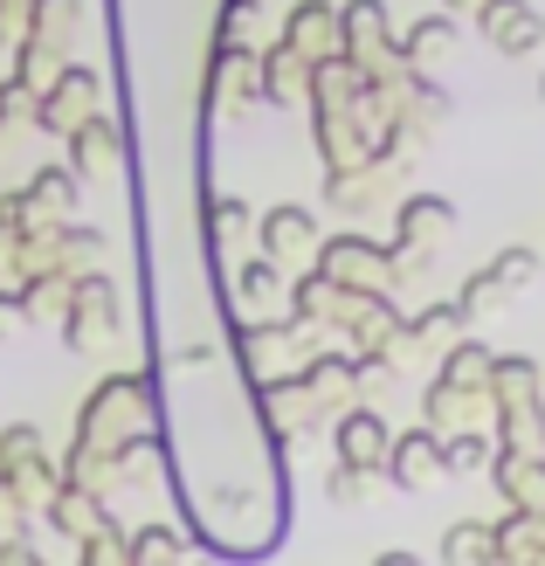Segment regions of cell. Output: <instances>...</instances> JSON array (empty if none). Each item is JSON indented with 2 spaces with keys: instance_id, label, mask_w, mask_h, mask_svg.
I'll list each match as a JSON object with an SVG mask.
<instances>
[{
  "instance_id": "obj_10",
  "label": "cell",
  "mask_w": 545,
  "mask_h": 566,
  "mask_svg": "<svg viewBox=\"0 0 545 566\" xmlns=\"http://www.w3.org/2000/svg\"><path fill=\"white\" fill-rule=\"evenodd\" d=\"M311 235H318V221L304 208H270L263 214V256H297V249H311Z\"/></svg>"
},
{
  "instance_id": "obj_6",
  "label": "cell",
  "mask_w": 545,
  "mask_h": 566,
  "mask_svg": "<svg viewBox=\"0 0 545 566\" xmlns=\"http://www.w3.org/2000/svg\"><path fill=\"white\" fill-rule=\"evenodd\" d=\"M380 470L394 476L400 491H421L428 476L442 470V436H436V429H415V436H400V442L387 449V463H380Z\"/></svg>"
},
{
  "instance_id": "obj_5",
  "label": "cell",
  "mask_w": 545,
  "mask_h": 566,
  "mask_svg": "<svg viewBox=\"0 0 545 566\" xmlns=\"http://www.w3.org/2000/svg\"><path fill=\"white\" fill-rule=\"evenodd\" d=\"M83 111H97V70H63L42 91V125L70 132V125H83Z\"/></svg>"
},
{
  "instance_id": "obj_7",
  "label": "cell",
  "mask_w": 545,
  "mask_h": 566,
  "mask_svg": "<svg viewBox=\"0 0 545 566\" xmlns=\"http://www.w3.org/2000/svg\"><path fill=\"white\" fill-rule=\"evenodd\" d=\"M387 449H394V436H387V421L373 415V408H353L346 421H338V457H346V463L380 470V463H387Z\"/></svg>"
},
{
  "instance_id": "obj_15",
  "label": "cell",
  "mask_w": 545,
  "mask_h": 566,
  "mask_svg": "<svg viewBox=\"0 0 545 566\" xmlns=\"http://www.w3.org/2000/svg\"><path fill=\"white\" fill-rule=\"evenodd\" d=\"M442 380H449L455 394H463V387H483V380H491V353H483V346H449Z\"/></svg>"
},
{
  "instance_id": "obj_19",
  "label": "cell",
  "mask_w": 545,
  "mask_h": 566,
  "mask_svg": "<svg viewBox=\"0 0 545 566\" xmlns=\"http://www.w3.org/2000/svg\"><path fill=\"white\" fill-rule=\"evenodd\" d=\"M242 291H249V297H270V291H276V256L242 263Z\"/></svg>"
},
{
  "instance_id": "obj_23",
  "label": "cell",
  "mask_w": 545,
  "mask_h": 566,
  "mask_svg": "<svg viewBox=\"0 0 545 566\" xmlns=\"http://www.w3.org/2000/svg\"><path fill=\"white\" fill-rule=\"evenodd\" d=\"M538 97H545V83H538Z\"/></svg>"
},
{
  "instance_id": "obj_21",
  "label": "cell",
  "mask_w": 545,
  "mask_h": 566,
  "mask_svg": "<svg viewBox=\"0 0 545 566\" xmlns=\"http://www.w3.org/2000/svg\"><path fill=\"white\" fill-rule=\"evenodd\" d=\"M21 325V297H0V338H8Z\"/></svg>"
},
{
  "instance_id": "obj_17",
  "label": "cell",
  "mask_w": 545,
  "mask_h": 566,
  "mask_svg": "<svg viewBox=\"0 0 545 566\" xmlns=\"http://www.w3.org/2000/svg\"><path fill=\"white\" fill-rule=\"evenodd\" d=\"M449 559H476V553H497V532H483V525H455L449 539H442Z\"/></svg>"
},
{
  "instance_id": "obj_20",
  "label": "cell",
  "mask_w": 545,
  "mask_h": 566,
  "mask_svg": "<svg viewBox=\"0 0 545 566\" xmlns=\"http://www.w3.org/2000/svg\"><path fill=\"white\" fill-rule=\"evenodd\" d=\"M491 270H497L504 283H525V276H532V256H525V249H504V256H497Z\"/></svg>"
},
{
  "instance_id": "obj_14",
  "label": "cell",
  "mask_w": 545,
  "mask_h": 566,
  "mask_svg": "<svg viewBox=\"0 0 545 566\" xmlns=\"http://www.w3.org/2000/svg\"><path fill=\"white\" fill-rule=\"evenodd\" d=\"M76 201V174H63V166H49V174H35V187L21 193V208H70Z\"/></svg>"
},
{
  "instance_id": "obj_2",
  "label": "cell",
  "mask_w": 545,
  "mask_h": 566,
  "mask_svg": "<svg viewBox=\"0 0 545 566\" xmlns=\"http://www.w3.org/2000/svg\"><path fill=\"white\" fill-rule=\"evenodd\" d=\"M483 35H491L504 55H525V49H538L545 42V21L532 14V0H483Z\"/></svg>"
},
{
  "instance_id": "obj_12",
  "label": "cell",
  "mask_w": 545,
  "mask_h": 566,
  "mask_svg": "<svg viewBox=\"0 0 545 566\" xmlns=\"http://www.w3.org/2000/svg\"><path fill=\"white\" fill-rule=\"evenodd\" d=\"M449 42H455V21H442V14H428V21H415L408 35H400V63H436V55H449Z\"/></svg>"
},
{
  "instance_id": "obj_11",
  "label": "cell",
  "mask_w": 545,
  "mask_h": 566,
  "mask_svg": "<svg viewBox=\"0 0 545 566\" xmlns=\"http://www.w3.org/2000/svg\"><path fill=\"white\" fill-rule=\"evenodd\" d=\"M0 470H8L14 484H35V476L49 484V463H42V436L28 429V421H21V429H8V436H0Z\"/></svg>"
},
{
  "instance_id": "obj_22",
  "label": "cell",
  "mask_w": 545,
  "mask_h": 566,
  "mask_svg": "<svg viewBox=\"0 0 545 566\" xmlns=\"http://www.w3.org/2000/svg\"><path fill=\"white\" fill-rule=\"evenodd\" d=\"M449 8H483V0H449Z\"/></svg>"
},
{
  "instance_id": "obj_1",
  "label": "cell",
  "mask_w": 545,
  "mask_h": 566,
  "mask_svg": "<svg viewBox=\"0 0 545 566\" xmlns=\"http://www.w3.org/2000/svg\"><path fill=\"white\" fill-rule=\"evenodd\" d=\"M76 28H83V0H35V35H28V49H21L28 83L55 76V63H63V49H70Z\"/></svg>"
},
{
  "instance_id": "obj_13",
  "label": "cell",
  "mask_w": 545,
  "mask_h": 566,
  "mask_svg": "<svg viewBox=\"0 0 545 566\" xmlns=\"http://www.w3.org/2000/svg\"><path fill=\"white\" fill-rule=\"evenodd\" d=\"M491 457H497V442H491V436H455V442H442V470H455V476L491 470Z\"/></svg>"
},
{
  "instance_id": "obj_9",
  "label": "cell",
  "mask_w": 545,
  "mask_h": 566,
  "mask_svg": "<svg viewBox=\"0 0 545 566\" xmlns=\"http://www.w3.org/2000/svg\"><path fill=\"white\" fill-rule=\"evenodd\" d=\"M449 229H455V208L436 201V193H415V201L400 208V256H415L421 242H436V235H449Z\"/></svg>"
},
{
  "instance_id": "obj_18",
  "label": "cell",
  "mask_w": 545,
  "mask_h": 566,
  "mask_svg": "<svg viewBox=\"0 0 545 566\" xmlns=\"http://www.w3.org/2000/svg\"><path fill=\"white\" fill-rule=\"evenodd\" d=\"M174 553H180L174 532H138V539L125 546V559H174Z\"/></svg>"
},
{
  "instance_id": "obj_16",
  "label": "cell",
  "mask_w": 545,
  "mask_h": 566,
  "mask_svg": "<svg viewBox=\"0 0 545 566\" xmlns=\"http://www.w3.org/2000/svg\"><path fill=\"white\" fill-rule=\"evenodd\" d=\"M532 380L538 374H532L525 359H491V387L504 394V401H532Z\"/></svg>"
},
{
  "instance_id": "obj_4",
  "label": "cell",
  "mask_w": 545,
  "mask_h": 566,
  "mask_svg": "<svg viewBox=\"0 0 545 566\" xmlns=\"http://www.w3.org/2000/svg\"><path fill=\"white\" fill-rule=\"evenodd\" d=\"M491 476L504 484V497L518 504V512H538L545 504V449H497Z\"/></svg>"
},
{
  "instance_id": "obj_8",
  "label": "cell",
  "mask_w": 545,
  "mask_h": 566,
  "mask_svg": "<svg viewBox=\"0 0 545 566\" xmlns=\"http://www.w3.org/2000/svg\"><path fill=\"white\" fill-rule=\"evenodd\" d=\"M283 49H297L304 63H318L325 49H338V14L325 8V0H297L291 28H283Z\"/></svg>"
},
{
  "instance_id": "obj_3",
  "label": "cell",
  "mask_w": 545,
  "mask_h": 566,
  "mask_svg": "<svg viewBox=\"0 0 545 566\" xmlns=\"http://www.w3.org/2000/svg\"><path fill=\"white\" fill-rule=\"evenodd\" d=\"M380 49H387V8L380 0H353V8L338 14V55H346L353 70H373Z\"/></svg>"
}]
</instances>
